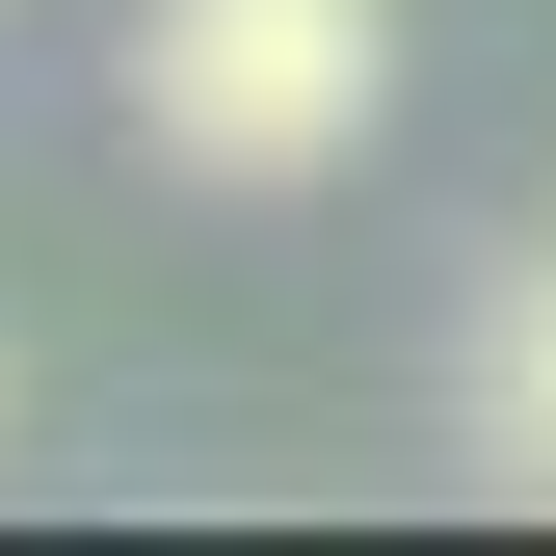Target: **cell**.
I'll return each instance as SVG.
<instances>
[{"label":"cell","instance_id":"2","mask_svg":"<svg viewBox=\"0 0 556 556\" xmlns=\"http://www.w3.org/2000/svg\"><path fill=\"white\" fill-rule=\"evenodd\" d=\"M451 425H477V477H504V504H556V239L451 318Z\"/></svg>","mask_w":556,"mask_h":556},{"label":"cell","instance_id":"1","mask_svg":"<svg viewBox=\"0 0 556 556\" xmlns=\"http://www.w3.org/2000/svg\"><path fill=\"white\" fill-rule=\"evenodd\" d=\"M397 106V0H132V132L186 186H344Z\"/></svg>","mask_w":556,"mask_h":556}]
</instances>
